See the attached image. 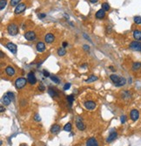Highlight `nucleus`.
I'll use <instances>...</instances> for the list:
<instances>
[{
  "mask_svg": "<svg viewBox=\"0 0 141 146\" xmlns=\"http://www.w3.org/2000/svg\"><path fill=\"white\" fill-rule=\"evenodd\" d=\"M27 82H28V81L25 78H23V77L18 78V79L15 81V87H16L17 89H22L23 88L25 87Z\"/></svg>",
  "mask_w": 141,
  "mask_h": 146,
  "instance_id": "nucleus-1",
  "label": "nucleus"
},
{
  "mask_svg": "<svg viewBox=\"0 0 141 146\" xmlns=\"http://www.w3.org/2000/svg\"><path fill=\"white\" fill-rule=\"evenodd\" d=\"M7 31H8V32H9L10 35L15 36L19 33V26H18V25L14 24V23H11V24L8 25Z\"/></svg>",
  "mask_w": 141,
  "mask_h": 146,
  "instance_id": "nucleus-2",
  "label": "nucleus"
},
{
  "mask_svg": "<svg viewBox=\"0 0 141 146\" xmlns=\"http://www.w3.org/2000/svg\"><path fill=\"white\" fill-rule=\"evenodd\" d=\"M24 39L28 41H33L36 39L37 35H36V32L34 31H28L24 33Z\"/></svg>",
  "mask_w": 141,
  "mask_h": 146,
  "instance_id": "nucleus-3",
  "label": "nucleus"
},
{
  "mask_svg": "<svg viewBox=\"0 0 141 146\" xmlns=\"http://www.w3.org/2000/svg\"><path fill=\"white\" fill-rule=\"evenodd\" d=\"M26 10V4H24V3H20L19 4H18V5L15 7V11H14V13L16 15L18 14H21V13H23L24 11Z\"/></svg>",
  "mask_w": 141,
  "mask_h": 146,
  "instance_id": "nucleus-4",
  "label": "nucleus"
},
{
  "mask_svg": "<svg viewBox=\"0 0 141 146\" xmlns=\"http://www.w3.org/2000/svg\"><path fill=\"white\" fill-rule=\"evenodd\" d=\"M129 47H130V49H132L133 51H141V42L137 40L132 41L129 45Z\"/></svg>",
  "mask_w": 141,
  "mask_h": 146,
  "instance_id": "nucleus-5",
  "label": "nucleus"
},
{
  "mask_svg": "<svg viewBox=\"0 0 141 146\" xmlns=\"http://www.w3.org/2000/svg\"><path fill=\"white\" fill-rule=\"evenodd\" d=\"M84 106L88 110H94L97 107V104L93 101H86V102H84Z\"/></svg>",
  "mask_w": 141,
  "mask_h": 146,
  "instance_id": "nucleus-6",
  "label": "nucleus"
},
{
  "mask_svg": "<svg viewBox=\"0 0 141 146\" xmlns=\"http://www.w3.org/2000/svg\"><path fill=\"white\" fill-rule=\"evenodd\" d=\"M27 81L31 85H34L37 82V78L35 76V74L33 72H30L27 74Z\"/></svg>",
  "mask_w": 141,
  "mask_h": 146,
  "instance_id": "nucleus-7",
  "label": "nucleus"
},
{
  "mask_svg": "<svg viewBox=\"0 0 141 146\" xmlns=\"http://www.w3.org/2000/svg\"><path fill=\"white\" fill-rule=\"evenodd\" d=\"M6 48H7L8 50L11 51L12 54H17V51H18V46H16V45L14 44V43L12 42H8L7 44H6Z\"/></svg>",
  "mask_w": 141,
  "mask_h": 146,
  "instance_id": "nucleus-8",
  "label": "nucleus"
},
{
  "mask_svg": "<svg viewBox=\"0 0 141 146\" xmlns=\"http://www.w3.org/2000/svg\"><path fill=\"white\" fill-rule=\"evenodd\" d=\"M130 117L133 122H136L139 118V112L137 109H132L130 112Z\"/></svg>",
  "mask_w": 141,
  "mask_h": 146,
  "instance_id": "nucleus-9",
  "label": "nucleus"
},
{
  "mask_svg": "<svg viewBox=\"0 0 141 146\" xmlns=\"http://www.w3.org/2000/svg\"><path fill=\"white\" fill-rule=\"evenodd\" d=\"M86 146H99V142L95 137H90L86 141Z\"/></svg>",
  "mask_w": 141,
  "mask_h": 146,
  "instance_id": "nucleus-10",
  "label": "nucleus"
},
{
  "mask_svg": "<svg viewBox=\"0 0 141 146\" xmlns=\"http://www.w3.org/2000/svg\"><path fill=\"white\" fill-rule=\"evenodd\" d=\"M5 74H7L8 76H10V77H12V76H14L15 74H16V71H15L13 67H11V66H7V67H5Z\"/></svg>",
  "mask_w": 141,
  "mask_h": 146,
  "instance_id": "nucleus-11",
  "label": "nucleus"
},
{
  "mask_svg": "<svg viewBox=\"0 0 141 146\" xmlns=\"http://www.w3.org/2000/svg\"><path fill=\"white\" fill-rule=\"evenodd\" d=\"M55 40V36L52 33H47L44 36V41H45L47 44H51L53 41Z\"/></svg>",
  "mask_w": 141,
  "mask_h": 146,
  "instance_id": "nucleus-12",
  "label": "nucleus"
},
{
  "mask_svg": "<svg viewBox=\"0 0 141 146\" xmlns=\"http://www.w3.org/2000/svg\"><path fill=\"white\" fill-rule=\"evenodd\" d=\"M76 126H77L78 129H79V130H81V131H84L86 128L85 124L80 120V118H79L77 121H76Z\"/></svg>",
  "mask_w": 141,
  "mask_h": 146,
  "instance_id": "nucleus-13",
  "label": "nucleus"
},
{
  "mask_svg": "<svg viewBox=\"0 0 141 146\" xmlns=\"http://www.w3.org/2000/svg\"><path fill=\"white\" fill-rule=\"evenodd\" d=\"M36 48H37L38 52H39V53L44 52V51L45 50V44H44V42H42V41H39V42H38L37 45H36Z\"/></svg>",
  "mask_w": 141,
  "mask_h": 146,
  "instance_id": "nucleus-14",
  "label": "nucleus"
},
{
  "mask_svg": "<svg viewBox=\"0 0 141 146\" xmlns=\"http://www.w3.org/2000/svg\"><path fill=\"white\" fill-rule=\"evenodd\" d=\"M60 129H61V128L59 124H53L51 128V133L53 134V135H56V134H58L60 131Z\"/></svg>",
  "mask_w": 141,
  "mask_h": 146,
  "instance_id": "nucleus-15",
  "label": "nucleus"
},
{
  "mask_svg": "<svg viewBox=\"0 0 141 146\" xmlns=\"http://www.w3.org/2000/svg\"><path fill=\"white\" fill-rule=\"evenodd\" d=\"M117 137H118V133H117V132H115V131L111 132L110 135H109V136H108V137H107L106 142H107V143H111V142H112V141H114L116 138H117Z\"/></svg>",
  "mask_w": 141,
  "mask_h": 146,
  "instance_id": "nucleus-16",
  "label": "nucleus"
},
{
  "mask_svg": "<svg viewBox=\"0 0 141 146\" xmlns=\"http://www.w3.org/2000/svg\"><path fill=\"white\" fill-rule=\"evenodd\" d=\"M133 38L135 39V40L140 41L141 42V30H134L133 31Z\"/></svg>",
  "mask_w": 141,
  "mask_h": 146,
  "instance_id": "nucleus-17",
  "label": "nucleus"
},
{
  "mask_svg": "<svg viewBox=\"0 0 141 146\" xmlns=\"http://www.w3.org/2000/svg\"><path fill=\"white\" fill-rule=\"evenodd\" d=\"M105 17V11H104L103 9H100L96 12V18L98 19H102Z\"/></svg>",
  "mask_w": 141,
  "mask_h": 146,
  "instance_id": "nucleus-18",
  "label": "nucleus"
},
{
  "mask_svg": "<svg viewBox=\"0 0 141 146\" xmlns=\"http://www.w3.org/2000/svg\"><path fill=\"white\" fill-rule=\"evenodd\" d=\"M48 94L51 96V97H57L59 96V93L56 89H54L53 88H48Z\"/></svg>",
  "mask_w": 141,
  "mask_h": 146,
  "instance_id": "nucleus-19",
  "label": "nucleus"
},
{
  "mask_svg": "<svg viewBox=\"0 0 141 146\" xmlns=\"http://www.w3.org/2000/svg\"><path fill=\"white\" fill-rule=\"evenodd\" d=\"M11 100L10 99V97L7 95V94H5V95L3 96V99H2V102L3 104H4V106H8L10 105V103H11Z\"/></svg>",
  "mask_w": 141,
  "mask_h": 146,
  "instance_id": "nucleus-20",
  "label": "nucleus"
},
{
  "mask_svg": "<svg viewBox=\"0 0 141 146\" xmlns=\"http://www.w3.org/2000/svg\"><path fill=\"white\" fill-rule=\"evenodd\" d=\"M140 68H141V63L139 62V61L134 62L133 64H132V71H134V72H137V71H139Z\"/></svg>",
  "mask_w": 141,
  "mask_h": 146,
  "instance_id": "nucleus-21",
  "label": "nucleus"
},
{
  "mask_svg": "<svg viewBox=\"0 0 141 146\" xmlns=\"http://www.w3.org/2000/svg\"><path fill=\"white\" fill-rule=\"evenodd\" d=\"M121 77H119V75H117V74H111L110 75V79L111 81H112V82H113L114 84H117L118 82H119V80H120Z\"/></svg>",
  "mask_w": 141,
  "mask_h": 146,
  "instance_id": "nucleus-22",
  "label": "nucleus"
},
{
  "mask_svg": "<svg viewBox=\"0 0 141 146\" xmlns=\"http://www.w3.org/2000/svg\"><path fill=\"white\" fill-rule=\"evenodd\" d=\"M125 83H126V79L124 77H121L120 80H119V82L117 84H115V85L116 87H122V86L125 85Z\"/></svg>",
  "mask_w": 141,
  "mask_h": 146,
  "instance_id": "nucleus-23",
  "label": "nucleus"
},
{
  "mask_svg": "<svg viewBox=\"0 0 141 146\" xmlns=\"http://www.w3.org/2000/svg\"><path fill=\"white\" fill-rule=\"evenodd\" d=\"M72 129V126L71 122H67L65 125L64 126V131H67V132H71Z\"/></svg>",
  "mask_w": 141,
  "mask_h": 146,
  "instance_id": "nucleus-24",
  "label": "nucleus"
},
{
  "mask_svg": "<svg viewBox=\"0 0 141 146\" xmlns=\"http://www.w3.org/2000/svg\"><path fill=\"white\" fill-rule=\"evenodd\" d=\"M131 93L129 92V91H127V90H125V91H123L122 92V97L124 99H129V98H131Z\"/></svg>",
  "mask_w": 141,
  "mask_h": 146,
  "instance_id": "nucleus-25",
  "label": "nucleus"
},
{
  "mask_svg": "<svg viewBox=\"0 0 141 146\" xmlns=\"http://www.w3.org/2000/svg\"><path fill=\"white\" fill-rule=\"evenodd\" d=\"M58 54H59V56H64V55H65V54H66V51H65V49H64V47H60V48H59L58 49Z\"/></svg>",
  "mask_w": 141,
  "mask_h": 146,
  "instance_id": "nucleus-26",
  "label": "nucleus"
},
{
  "mask_svg": "<svg viewBox=\"0 0 141 146\" xmlns=\"http://www.w3.org/2000/svg\"><path fill=\"white\" fill-rule=\"evenodd\" d=\"M66 99H67V102H69L70 106H72V103H73V102H74V96L71 94V95H68Z\"/></svg>",
  "mask_w": 141,
  "mask_h": 146,
  "instance_id": "nucleus-27",
  "label": "nucleus"
},
{
  "mask_svg": "<svg viewBox=\"0 0 141 146\" xmlns=\"http://www.w3.org/2000/svg\"><path fill=\"white\" fill-rule=\"evenodd\" d=\"M20 1L21 0H11V2H10V4H11V6H13V7H16L18 4H20Z\"/></svg>",
  "mask_w": 141,
  "mask_h": 146,
  "instance_id": "nucleus-28",
  "label": "nucleus"
},
{
  "mask_svg": "<svg viewBox=\"0 0 141 146\" xmlns=\"http://www.w3.org/2000/svg\"><path fill=\"white\" fill-rule=\"evenodd\" d=\"M51 81L56 84H59V82H60V80H59V77H57L56 75H51Z\"/></svg>",
  "mask_w": 141,
  "mask_h": 146,
  "instance_id": "nucleus-29",
  "label": "nucleus"
},
{
  "mask_svg": "<svg viewBox=\"0 0 141 146\" xmlns=\"http://www.w3.org/2000/svg\"><path fill=\"white\" fill-rule=\"evenodd\" d=\"M97 80H98L97 76L92 75V76H90V77L88 78L87 80H86V82H95V81H97Z\"/></svg>",
  "mask_w": 141,
  "mask_h": 146,
  "instance_id": "nucleus-30",
  "label": "nucleus"
},
{
  "mask_svg": "<svg viewBox=\"0 0 141 146\" xmlns=\"http://www.w3.org/2000/svg\"><path fill=\"white\" fill-rule=\"evenodd\" d=\"M6 4H7V0H1L0 1V9L4 10V7L6 6Z\"/></svg>",
  "mask_w": 141,
  "mask_h": 146,
  "instance_id": "nucleus-31",
  "label": "nucleus"
},
{
  "mask_svg": "<svg viewBox=\"0 0 141 146\" xmlns=\"http://www.w3.org/2000/svg\"><path fill=\"white\" fill-rule=\"evenodd\" d=\"M133 20H134V23H135L136 25H140L141 24V17L140 16H136V17H134Z\"/></svg>",
  "mask_w": 141,
  "mask_h": 146,
  "instance_id": "nucleus-32",
  "label": "nucleus"
},
{
  "mask_svg": "<svg viewBox=\"0 0 141 146\" xmlns=\"http://www.w3.org/2000/svg\"><path fill=\"white\" fill-rule=\"evenodd\" d=\"M102 9L105 11H109V10H110V5H109V4H107V3H103L102 4Z\"/></svg>",
  "mask_w": 141,
  "mask_h": 146,
  "instance_id": "nucleus-33",
  "label": "nucleus"
},
{
  "mask_svg": "<svg viewBox=\"0 0 141 146\" xmlns=\"http://www.w3.org/2000/svg\"><path fill=\"white\" fill-rule=\"evenodd\" d=\"M6 94H7V95L10 97V99H11V102H13V101L15 100L14 94H13L12 92H7V93H6Z\"/></svg>",
  "mask_w": 141,
  "mask_h": 146,
  "instance_id": "nucleus-34",
  "label": "nucleus"
},
{
  "mask_svg": "<svg viewBox=\"0 0 141 146\" xmlns=\"http://www.w3.org/2000/svg\"><path fill=\"white\" fill-rule=\"evenodd\" d=\"M39 89L41 91V92H44V91L45 90V87H44V85L43 83H40L39 86Z\"/></svg>",
  "mask_w": 141,
  "mask_h": 146,
  "instance_id": "nucleus-35",
  "label": "nucleus"
},
{
  "mask_svg": "<svg viewBox=\"0 0 141 146\" xmlns=\"http://www.w3.org/2000/svg\"><path fill=\"white\" fill-rule=\"evenodd\" d=\"M43 74H44V77H51V74H50V73L48 72L47 70H43Z\"/></svg>",
  "mask_w": 141,
  "mask_h": 146,
  "instance_id": "nucleus-36",
  "label": "nucleus"
},
{
  "mask_svg": "<svg viewBox=\"0 0 141 146\" xmlns=\"http://www.w3.org/2000/svg\"><path fill=\"white\" fill-rule=\"evenodd\" d=\"M34 119H35V121H37V122H40L41 121V117H39V114H36V115L34 116Z\"/></svg>",
  "mask_w": 141,
  "mask_h": 146,
  "instance_id": "nucleus-37",
  "label": "nucleus"
},
{
  "mask_svg": "<svg viewBox=\"0 0 141 146\" xmlns=\"http://www.w3.org/2000/svg\"><path fill=\"white\" fill-rule=\"evenodd\" d=\"M120 121H121L122 123H125V122H126V117H125V116H121Z\"/></svg>",
  "mask_w": 141,
  "mask_h": 146,
  "instance_id": "nucleus-38",
  "label": "nucleus"
},
{
  "mask_svg": "<svg viewBox=\"0 0 141 146\" xmlns=\"http://www.w3.org/2000/svg\"><path fill=\"white\" fill-rule=\"evenodd\" d=\"M71 88V83H65L64 86V90H68Z\"/></svg>",
  "mask_w": 141,
  "mask_h": 146,
  "instance_id": "nucleus-39",
  "label": "nucleus"
},
{
  "mask_svg": "<svg viewBox=\"0 0 141 146\" xmlns=\"http://www.w3.org/2000/svg\"><path fill=\"white\" fill-rule=\"evenodd\" d=\"M45 17H46L45 13H40V14H39V19H44Z\"/></svg>",
  "mask_w": 141,
  "mask_h": 146,
  "instance_id": "nucleus-40",
  "label": "nucleus"
},
{
  "mask_svg": "<svg viewBox=\"0 0 141 146\" xmlns=\"http://www.w3.org/2000/svg\"><path fill=\"white\" fill-rule=\"evenodd\" d=\"M83 48H84V51H89V49H90V46H88V45H84Z\"/></svg>",
  "mask_w": 141,
  "mask_h": 146,
  "instance_id": "nucleus-41",
  "label": "nucleus"
},
{
  "mask_svg": "<svg viewBox=\"0 0 141 146\" xmlns=\"http://www.w3.org/2000/svg\"><path fill=\"white\" fill-rule=\"evenodd\" d=\"M62 46H63V47H64V48H65L66 46H68V43H67V42H65V41H64V42H63Z\"/></svg>",
  "mask_w": 141,
  "mask_h": 146,
  "instance_id": "nucleus-42",
  "label": "nucleus"
},
{
  "mask_svg": "<svg viewBox=\"0 0 141 146\" xmlns=\"http://www.w3.org/2000/svg\"><path fill=\"white\" fill-rule=\"evenodd\" d=\"M83 36H84V38H85V39H88V40H90V41H91V39H90V38L88 37V36H87V35H86V34H85V33H84V34H83Z\"/></svg>",
  "mask_w": 141,
  "mask_h": 146,
  "instance_id": "nucleus-43",
  "label": "nucleus"
},
{
  "mask_svg": "<svg viewBox=\"0 0 141 146\" xmlns=\"http://www.w3.org/2000/svg\"><path fill=\"white\" fill-rule=\"evenodd\" d=\"M99 0H90V2L92 3V4H95V3H97Z\"/></svg>",
  "mask_w": 141,
  "mask_h": 146,
  "instance_id": "nucleus-44",
  "label": "nucleus"
},
{
  "mask_svg": "<svg viewBox=\"0 0 141 146\" xmlns=\"http://www.w3.org/2000/svg\"><path fill=\"white\" fill-rule=\"evenodd\" d=\"M0 111H1V113L2 112H4V106H1V108H0Z\"/></svg>",
  "mask_w": 141,
  "mask_h": 146,
  "instance_id": "nucleus-45",
  "label": "nucleus"
},
{
  "mask_svg": "<svg viewBox=\"0 0 141 146\" xmlns=\"http://www.w3.org/2000/svg\"><path fill=\"white\" fill-rule=\"evenodd\" d=\"M21 146H27V145H25V144H22Z\"/></svg>",
  "mask_w": 141,
  "mask_h": 146,
  "instance_id": "nucleus-46",
  "label": "nucleus"
},
{
  "mask_svg": "<svg viewBox=\"0 0 141 146\" xmlns=\"http://www.w3.org/2000/svg\"><path fill=\"white\" fill-rule=\"evenodd\" d=\"M140 52H141V51H140Z\"/></svg>",
  "mask_w": 141,
  "mask_h": 146,
  "instance_id": "nucleus-47",
  "label": "nucleus"
}]
</instances>
